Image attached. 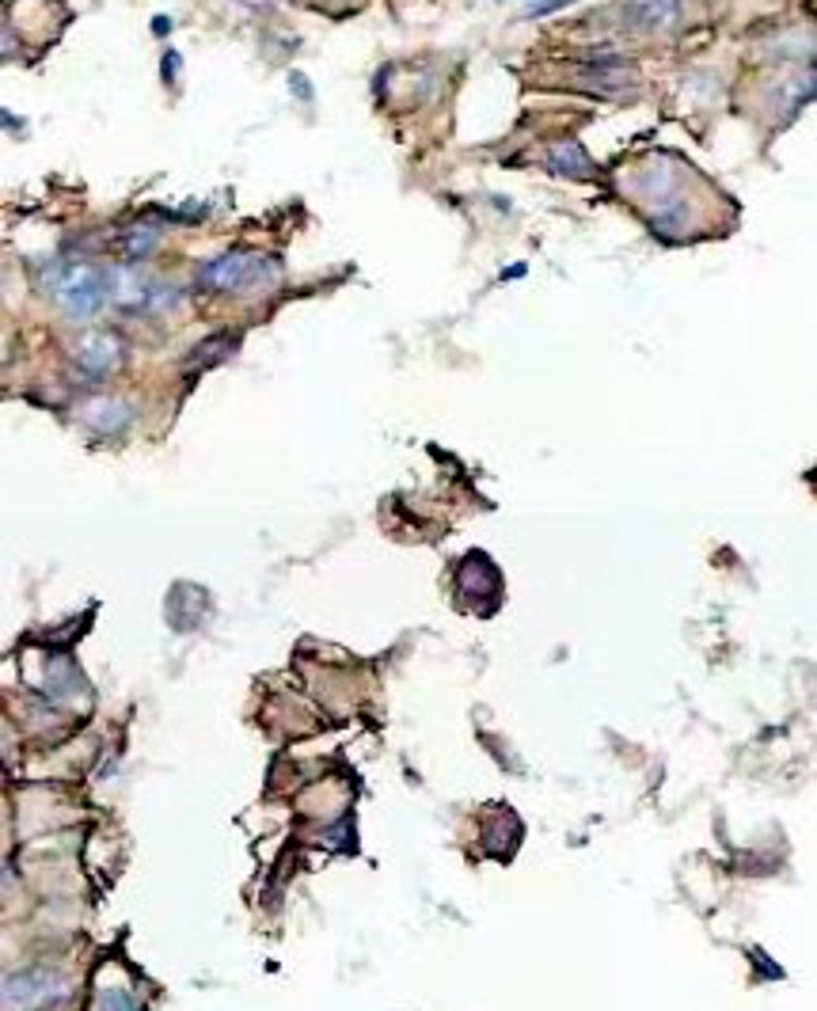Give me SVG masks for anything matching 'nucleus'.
Wrapping results in <instances>:
<instances>
[{
  "label": "nucleus",
  "instance_id": "6",
  "mask_svg": "<svg viewBox=\"0 0 817 1011\" xmlns=\"http://www.w3.org/2000/svg\"><path fill=\"white\" fill-rule=\"evenodd\" d=\"M624 20L635 31H661L681 23V0H627Z\"/></svg>",
  "mask_w": 817,
  "mask_h": 1011
},
{
  "label": "nucleus",
  "instance_id": "8",
  "mask_svg": "<svg viewBox=\"0 0 817 1011\" xmlns=\"http://www.w3.org/2000/svg\"><path fill=\"white\" fill-rule=\"evenodd\" d=\"M548 168H552L555 175H566V179H593L597 175V164L586 157V149H582L579 141L555 145V149L548 152Z\"/></svg>",
  "mask_w": 817,
  "mask_h": 1011
},
{
  "label": "nucleus",
  "instance_id": "10",
  "mask_svg": "<svg viewBox=\"0 0 817 1011\" xmlns=\"http://www.w3.org/2000/svg\"><path fill=\"white\" fill-rule=\"evenodd\" d=\"M160 244V228L157 225H134L130 233L123 236V255L126 259H145V255H152Z\"/></svg>",
  "mask_w": 817,
  "mask_h": 1011
},
{
  "label": "nucleus",
  "instance_id": "4",
  "mask_svg": "<svg viewBox=\"0 0 817 1011\" xmlns=\"http://www.w3.org/2000/svg\"><path fill=\"white\" fill-rule=\"evenodd\" d=\"M123 354H126V347H123V339L115 336V331H92L88 339L76 347V354H73V373L81 376V381H88V384H96V381H107L110 373L123 365Z\"/></svg>",
  "mask_w": 817,
  "mask_h": 1011
},
{
  "label": "nucleus",
  "instance_id": "3",
  "mask_svg": "<svg viewBox=\"0 0 817 1011\" xmlns=\"http://www.w3.org/2000/svg\"><path fill=\"white\" fill-rule=\"evenodd\" d=\"M110 301L118 308H137V312H163L179 301V289L141 267H115L110 270Z\"/></svg>",
  "mask_w": 817,
  "mask_h": 1011
},
{
  "label": "nucleus",
  "instance_id": "7",
  "mask_svg": "<svg viewBox=\"0 0 817 1011\" xmlns=\"http://www.w3.org/2000/svg\"><path fill=\"white\" fill-rule=\"evenodd\" d=\"M574 76L579 81H586L593 92H620L632 84V65L624 62V57H593V62L579 65L574 68Z\"/></svg>",
  "mask_w": 817,
  "mask_h": 1011
},
{
  "label": "nucleus",
  "instance_id": "5",
  "mask_svg": "<svg viewBox=\"0 0 817 1011\" xmlns=\"http://www.w3.org/2000/svg\"><path fill=\"white\" fill-rule=\"evenodd\" d=\"M81 423L96 434H123L134 423V407L123 396H88L81 404Z\"/></svg>",
  "mask_w": 817,
  "mask_h": 1011
},
{
  "label": "nucleus",
  "instance_id": "9",
  "mask_svg": "<svg viewBox=\"0 0 817 1011\" xmlns=\"http://www.w3.org/2000/svg\"><path fill=\"white\" fill-rule=\"evenodd\" d=\"M236 347H240V336H213L210 342H202V347H198L194 354L187 358V373L210 370V365L225 362V358H229Z\"/></svg>",
  "mask_w": 817,
  "mask_h": 1011
},
{
  "label": "nucleus",
  "instance_id": "1",
  "mask_svg": "<svg viewBox=\"0 0 817 1011\" xmlns=\"http://www.w3.org/2000/svg\"><path fill=\"white\" fill-rule=\"evenodd\" d=\"M50 294H54L57 308L68 320L84 323L96 320L99 308L110 297V274L88 263H76V267H54V281H50Z\"/></svg>",
  "mask_w": 817,
  "mask_h": 1011
},
{
  "label": "nucleus",
  "instance_id": "2",
  "mask_svg": "<svg viewBox=\"0 0 817 1011\" xmlns=\"http://www.w3.org/2000/svg\"><path fill=\"white\" fill-rule=\"evenodd\" d=\"M274 267L278 263L263 259L255 252H225L198 270V289H210V294H244V289L274 278Z\"/></svg>",
  "mask_w": 817,
  "mask_h": 1011
}]
</instances>
